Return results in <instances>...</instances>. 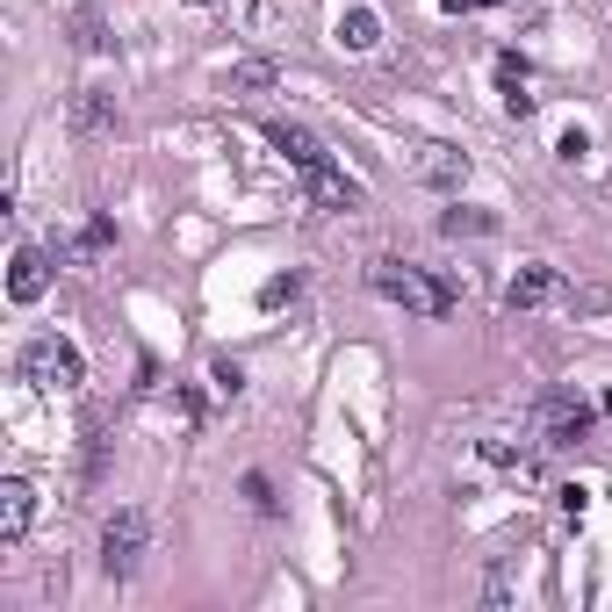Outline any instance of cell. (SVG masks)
Wrapping results in <instances>:
<instances>
[{"label":"cell","instance_id":"obj_1","mask_svg":"<svg viewBox=\"0 0 612 612\" xmlns=\"http://www.w3.org/2000/svg\"><path fill=\"white\" fill-rule=\"evenodd\" d=\"M367 281H375V296H389L397 310H411V317H447V310H455V289H447V281H433L425 267L375 260V267H367Z\"/></svg>","mask_w":612,"mask_h":612},{"label":"cell","instance_id":"obj_17","mask_svg":"<svg viewBox=\"0 0 612 612\" xmlns=\"http://www.w3.org/2000/svg\"><path fill=\"white\" fill-rule=\"evenodd\" d=\"M245 497H252L260 511H274V490H267V475H245Z\"/></svg>","mask_w":612,"mask_h":612},{"label":"cell","instance_id":"obj_13","mask_svg":"<svg viewBox=\"0 0 612 612\" xmlns=\"http://www.w3.org/2000/svg\"><path fill=\"white\" fill-rule=\"evenodd\" d=\"M439 231H447V238H483V231H497V216H483V210H447V216H439Z\"/></svg>","mask_w":612,"mask_h":612},{"label":"cell","instance_id":"obj_6","mask_svg":"<svg viewBox=\"0 0 612 612\" xmlns=\"http://www.w3.org/2000/svg\"><path fill=\"white\" fill-rule=\"evenodd\" d=\"M44 289H51V260H44L36 245H22L15 260H8V296L15 303H44Z\"/></svg>","mask_w":612,"mask_h":612},{"label":"cell","instance_id":"obj_19","mask_svg":"<svg viewBox=\"0 0 612 612\" xmlns=\"http://www.w3.org/2000/svg\"><path fill=\"white\" fill-rule=\"evenodd\" d=\"M447 15H475V8H490V0H439Z\"/></svg>","mask_w":612,"mask_h":612},{"label":"cell","instance_id":"obj_3","mask_svg":"<svg viewBox=\"0 0 612 612\" xmlns=\"http://www.w3.org/2000/svg\"><path fill=\"white\" fill-rule=\"evenodd\" d=\"M144 548H152V519H144V511H116V519L102 526V569L108 577H138Z\"/></svg>","mask_w":612,"mask_h":612},{"label":"cell","instance_id":"obj_2","mask_svg":"<svg viewBox=\"0 0 612 612\" xmlns=\"http://www.w3.org/2000/svg\"><path fill=\"white\" fill-rule=\"evenodd\" d=\"M22 375H30L36 389H80L87 382V361H80V346H72V339H58V332H44V339H30V346H22Z\"/></svg>","mask_w":612,"mask_h":612},{"label":"cell","instance_id":"obj_12","mask_svg":"<svg viewBox=\"0 0 612 612\" xmlns=\"http://www.w3.org/2000/svg\"><path fill=\"white\" fill-rule=\"evenodd\" d=\"M497 80H505V108H511V116H533V94H526V66H519V58H497Z\"/></svg>","mask_w":612,"mask_h":612},{"label":"cell","instance_id":"obj_16","mask_svg":"<svg viewBox=\"0 0 612 612\" xmlns=\"http://www.w3.org/2000/svg\"><path fill=\"white\" fill-rule=\"evenodd\" d=\"M289 296H296V274H274V281H267V289H260V303H267V310H281V303H289Z\"/></svg>","mask_w":612,"mask_h":612},{"label":"cell","instance_id":"obj_14","mask_svg":"<svg viewBox=\"0 0 612 612\" xmlns=\"http://www.w3.org/2000/svg\"><path fill=\"white\" fill-rule=\"evenodd\" d=\"M224 87H231V94H260V87H274V66H267V58H252V66H231Z\"/></svg>","mask_w":612,"mask_h":612},{"label":"cell","instance_id":"obj_9","mask_svg":"<svg viewBox=\"0 0 612 612\" xmlns=\"http://www.w3.org/2000/svg\"><path fill=\"white\" fill-rule=\"evenodd\" d=\"M419 174L433 180V188H461V180H469V158H461L455 144H425V152H419Z\"/></svg>","mask_w":612,"mask_h":612},{"label":"cell","instance_id":"obj_5","mask_svg":"<svg viewBox=\"0 0 612 612\" xmlns=\"http://www.w3.org/2000/svg\"><path fill=\"white\" fill-rule=\"evenodd\" d=\"M267 144H274L281 158H289V166H296V174H310V166H325V144L310 138V130H303V122H267Z\"/></svg>","mask_w":612,"mask_h":612},{"label":"cell","instance_id":"obj_11","mask_svg":"<svg viewBox=\"0 0 612 612\" xmlns=\"http://www.w3.org/2000/svg\"><path fill=\"white\" fill-rule=\"evenodd\" d=\"M339 44H346V51H375V44H382L375 8H346V15H339Z\"/></svg>","mask_w":612,"mask_h":612},{"label":"cell","instance_id":"obj_7","mask_svg":"<svg viewBox=\"0 0 612 612\" xmlns=\"http://www.w3.org/2000/svg\"><path fill=\"white\" fill-rule=\"evenodd\" d=\"M30 519H36V490L22 483V475H8V483H0V541H22Z\"/></svg>","mask_w":612,"mask_h":612},{"label":"cell","instance_id":"obj_4","mask_svg":"<svg viewBox=\"0 0 612 612\" xmlns=\"http://www.w3.org/2000/svg\"><path fill=\"white\" fill-rule=\"evenodd\" d=\"M584 433H591V403H584L577 389L541 397V447H577Z\"/></svg>","mask_w":612,"mask_h":612},{"label":"cell","instance_id":"obj_15","mask_svg":"<svg viewBox=\"0 0 612 612\" xmlns=\"http://www.w3.org/2000/svg\"><path fill=\"white\" fill-rule=\"evenodd\" d=\"M210 382H216V397H238V389H245L238 361H216V367H210Z\"/></svg>","mask_w":612,"mask_h":612},{"label":"cell","instance_id":"obj_18","mask_svg":"<svg viewBox=\"0 0 612 612\" xmlns=\"http://www.w3.org/2000/svg\"><path fill=\"white\" fill-rule=\"evenodd\" d=\"M80 44H87V51H108V36H102V22H94V15H80Z\"/></svg>","mask_w":612,"mask_h":612},{"label":"cell","instance_id":"obj_10","mask_svg":"<svg viewBox=\"0 0 612 612\" xmlns=\"http://www.w3.org/2000/svg\"><path fill=\"white\" fill-rule=\"evenodd\" d=\"M548 296H555V267H519L511 289H505V310H533V303H548Z\"/></svg>","mask_w":612,"mask_h":612},{"label":"cell","instance_id":"obj_8","mask_svg":"<svg viewBox=\"0 0 612 612\" xmlns=\"http://www.w3.org/2000/svg\"><path fill=\"white\" fill-rule=\"evenodd\" d=\"M72 130H80V138H108V130H116V94L80 87L72 94Z\"/></svg>","mask_w":612,"mask_h":612}]
</instances>
